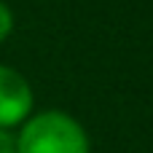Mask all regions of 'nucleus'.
Masks as SVG:
<instances>
[{
  "instance_id": "f257e3e1",
  "label": "nucleus",
  "mask_w": 153,
  "mask_h": 153,
  "mask_svg": "<svg viewBox=\"0 0 153 153\" xmlns=\"http://www.w3.org/2000/svg\"><path fill=\"white\" fill-rule=\"evenodd\" d=\"M19 153H91L86 129L65 110H43L32 113L19 134Z\"/></svg>"
},
{
  "instance_id": "f03ea898",
  "label": "nucleus",
  "mask_w": 153,
  "mask_h": 153,
  "mask_svg": "<svg viewBox=\"0 0 153 153\" xmlns=\"http://www.w3.org/2000/svg\"><path fill=\"white\" fill-rule=\"evenodd\" d=\"M32 102L35 97L30 81L19 70L0 65V129L22 126L32 116Z\"/></svg>"
},
{
  "instance_id": "7ed1b4c3",
  "label": "nucleus",
  "mask_w": 153,
  "mask_h": 153,
  "mask_svg": "<svg viewBox=\"0 0 153 153\" xmlns=\"http://www.w3.org/2000/svg\"><path fill=\"white\" fill-rule=\"evenodd\" d=\"M11 30H13V11L0 0V43L11 35Z\"/></svg>"
},
{
  "instance_id": "20e7f679",
  "label": "nucleus",
  "mask_w": 153,
  "mask_h": 153,
  "mask_svg": "<svg viewBox=\"0 0 153 153\" xmlns=\"http://www.w3.org/2000/svg\"><path fill=\"white\" fill-rule=\"evenodd\" d=\"M0 153H19L16 151V134L11 129H0Z\"/></svg>"
}]
</instances>
